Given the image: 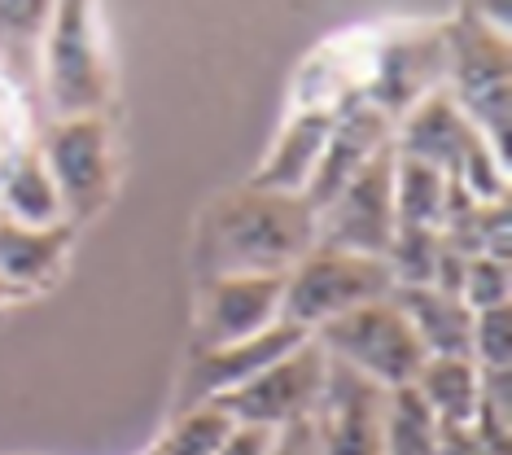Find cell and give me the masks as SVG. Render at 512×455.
Instances as JSON below:
<instances>
[{
    "instance_id": "4",
    "label": "cell",
    "mask_w": 512,
    "mask_h": 455,
    "mask_svg": "<svg viewBox=\"0 0 512 455\" xmlns=\"http://www.w3.org/2000/svg\"><path fill=\"white\" fill-rule=\"evenodd\" d=\"M311 337H316V346L324 350L329 364L355 372L359 381L377 385L386 394L412 385L421 364L429 359L421 337L412 333V324H407V315L399 311L394 298H381L359 311L337 315L333 324H324Z\"/></svg>"
},
{
    "instance_id": "2",
    "label": "cell",
    "mask_w": 512,
    "mask_h": 455,
    "mask_svg": "<svg viewBox=\"0 0 512 455\" xmlns=\"http://www.w3.org/2000/svg\"><path fill=\"white\" fill-rule=\"evenodd\" d=\"M49 123L110 119L119 66H114L110 22L92 5H49L36 53Z\"/></svg>"
},
{
    "instance_id": "17",
    "label": "cell",
    "mask_w": 512,
    "mask_h": 455,
    "mask_svg": "<svg viewBox=\"0 0 512 455\" xmlns=\"http://www.w3.org/2000/svg\"><path fill=\"white\" fill-rule=\"evenodd\" d=\"M412 390L425 399L438 425H469L482 394V368L473 359H425Z\"/></svg>"
},
{
    "instance_id": "13",
    "label": "cell",
    "mask_w": 512,
    "mask_h": 455,
    "mask_svg": "<svg viewBox=\"0 0 512 455\" xmlns=\"http://www.w3.org/2000/svg\"><path fill=\"white\" fill-rule=\"evenodd\" d=\"M75 241H79L75 224L31 228L0 215V280L22 302L49 294V289H57V280L66 276V267H71Z\"/></svg>"
},
{
    "instance_id": "7",
    "label": "cell",
    "mask_w": 512,
    "mask_h": 455,
    "mask_svg": "<svg viewBox=\"0 0 512 455\" xmlns=\"http://www.w3.org/2000/svg\"><path fill=\"white\" fill-rule=\"evenodd\" d=\"M285 276H211L197 280L193 342L189 350H215L250 342L281 324Z\"/></svg>"
},
{
    "instance_id": "12",
    "label": "cell",
    "mask_w": 512,
    "mask_h": 455,
    "mask_svg": "<svg viewBox=\"0 0 512 455\" xmlns=\"http://www.w3.org/2000/svg\"><path fill=\"white\" fill-rule=\"evenodd\" d=\"M390 145L399 158H416V162H425V167H434L451 180V175L460 171V162L469 158V149L482 145V136H477L473 123L456 110V101L438 88V92H429V97L416 101L407 114L394 119Z\"/></svg>"
},
{
    "instance_id": "18",
    "label": "cell",
    "mask_w": 512,
    "mask_h": 455,
    "mask_svg": "<svg viewBox=\"0 0 512 455\" xmlns=\"http://www.w3.org/2000/svg\"><path fill=\"white\" fill-rule=\"evenodd\" d=\"M451 202V180L416 158L394 154V224L399 228H442Z\"/></svg>"
},
{
    "instance_id": "22",
    "label": "cell",
    "mask_w": 512,
    "mask_h": 455,
    "mask_svg": "<svg viewBox=\"0 0 512 455\" xmlns=\"http://www.w3.org/2000/svg\"><path fill=\"white\" fill-rule=\"evenodd\" d=\"M36 140H40V132H36V123H31L27 92H22L14 70L0 62V184L36 149Z\"/></svg>"
},
{
    "instance_id": "3",
    "label": "cell",
    "mask_w": 512,
    "mask_h": 455,
    "mask_svg": "<svg viewBox=\"0 0 512 455\" xmlns=\"http://www.w3.org/2000/svg\"><path fill=\"white\" fill-rule=\"evenodd\" d=\"M447 27V75L442 92L473 123V132L508 158V110H512V49L508 31L491 27L482 9H460L442 18Z\"/></svg>"
},
{
    "instance_id": "8",
    "label": "cell",
    "mask_w": 512,
    "mask_h": 455,
    "mask_svg": "<svg viewBox=\"0 0 512 455\" xmlns=\"http://www.w3.org/2000/svg\"><path fill=\"white\" fill-rule=\"evenodd\" d=\"M394 228V145H386L329 206L316 210V245L386 259Z\"/></svg>"
},
{
    "instance_id": "25",
    "label": "cell",
    "mask_w": 512,
    "mask_h": 455,
    "mask_svg": "<svg viewBox=\"0 0 512 455\" xmlns=\"http://www.w3.org/2000/svg\"><path fill=\"white\" fill-rule=\"evenodd\" d=\"M276 447V429H259V425H232L219 455H272Z\"/></svg>"
},
{
    "instance_id": "28",
    "label": "cell",
    "mask_w": 512,
    "mask_h": 455,
    "mask_svg": "<svg viewBox=\"0 0 512 455\" xmlns=\"http://www.w3.org/2000/svg\"><path fill=\"white\" fill-rule=\"evenodd\" d=\"M14 302H22V298H18L9 285H5V280H0V311H5V307H14Z\"/></svg>"
},
{
    "instance_id": "21",
    "label": "cell",
    "mask_w": 512,
    "mask_h": 455,
    "mask_svg": "<svg viewBox=\"0 0 512 455\" xmlns=\"http://www.w3.org/2000/svg\"><path fill=\"white\" fill-rule=\"evenodd\" d=\"M237 425L224 407L206 403V407H189V412H176L167 425V434H162L154 447L158 455H219L224 447L228 429Z\"/></svg>"
},
{
    "instance_id": "9",
    "label": "cell",
    "mask_w": 512,
    "mask_h": 455,
    "mask_svg": "<svg viewBox=\"0 0 512 455\" xmlns=\"http://www.w3.org/2000/svg\"><path fill=\"white\" fill-rule=\"evenodd\" d=\"M324 372L329 359L316 346V337H307L302 346H294L285 359H276L272 368H263L254 381H246L241 390H232L228 399H219L215 407L237 420V425H259V429H285L294 420H307L324 390Z\"/></svg>"
},
{
    "instance_id": "20",
    "label": "cell",
    "mask_w": 512,
    "mask_h": 455,
    "mask_svg": "<svg viewBox=\"0 0 512 455\" xmlns=\"http://www.w3.org/2000/svg\"><path fill=\"white\" fill-rule=\"evenodd\" d=\"M438 434L442 425L412 385L386 394V407H381V455H438Z\"/></svg>"
},
{
    "instance_id": "16",
    "label": "cell",
    "mask_w": 512,
    "mask_h": 455,
    "mask_svg": "<svg viewBox=\"0 0 512 455\" xmlns=\"http://www.w3.org/2000/svg\"><path fill=\"white\" fill-rule=\"evenodd\" d=\"M407 315L412 333L421 337L429 359H469V333H473V311L456 294L434 285H412L390 294Z\"/></svg>"
},
{
    "instance_id": "5",
    "label": "cell",
    "mask_w": 512,
    "mask_h": 455,
    "mask_svg": "<svg viewBox=\"0 0 512 455\" xmlns=\"http://www.w3.org/2000/svg\"><path fill=\"white\" fill-rule=\"evenodd\" d=\"M36 154L75 228L97 219L119 193V140L110 119L49 123L36 140Z\"/></svg>"
},
{
    "instance_id": "24",
    "label": "cell",
    "mask_w": 512,
    "mask_h": 455,
    "mask_svg": "<svg viewBox=\"0 0 512 455\" xmlns=\"http://www.w3.org/2000/svg\"><path fill=\"white\" fill-rule=\"evenodd\" d=\"M469 359L482 372H512V307L473 315Z\"/></svg>"
},
{
    "instance_id": "6",
    "label": "cell",
    "mask_w": 512,
    "mask_h": 455,
    "mask_svg": "<svg viewBox=\"0 0 512 455\" xmlns=\"http://www.w3.org/2000/svg\"><path fill=\"white\" fill-rule=\"evenodd\" d=\"M390 294H394V280H390L386 259L316 245V250L285 276L281 320L311 337L316 329H324V324H333L337 315L359 311V307H368V302H381Z\"/></svg>"
},
{
    "instance_id": "26",
    "label": "cell",
    "mask_w": 512,
    "mask_h": 455,
    "mask_svg": "<svg viewBox=\"0 0 512 455\" xmlns=\"http://www.w3.org/2000/svg\"><path fill=\"white\" fill-rule=\"evenodd\" d=\"M272 455H316V438H311V420H294V425L276 429Z\"/></svg>"
},
{
    "instance_id": "1",
    "label": "cell",
    "mask_w": 512,
    "mask_h": 455,
    "mask_svg": "<svg viewBox=\"0 0 512 455\" xmlns=\"http://www.w3.org/2000/svg\"><path fill=\"white\" fill-rule=\"evenodd\" d=\"M316 250V215L302 197L254 189L215 193L193 219V276H289Z\"/></svg>"
},
{
    "instance_id": "29",
    "label": "cell",
    "mask_w": 512,
    "mask_h": 455,
    "mask_svg": "<svg viewBox=\"0 0 512 455\" xmlns=\"http://www.w3.org/2000/svg\"><path fill=\"white\" fill-rule=\"evenodd\" d=\"M145 455H158V447H149V451H145Z\"/></svg>"
},
{
    "instance_id": "23",
    "label": "cell",
    "mask_w": 512,
    "mask_h": 455,
    "mask_svg": "<svg viewBox=\"0 0 512 455\" xmlns=\"http://www.w3.org/2000/svg\"><path fill=\"white\" fill-rule=\"evenodd\" d=\"M456 298L473 315L495 311V307H512V263H504V259H464Z\"/></svg>"
},
{
    "instance_id": "19",
    "label": "cell",
    "mask_w": 512,
    "mask_h": 455,
    "mask_svg": "<svg viewBox=\"0 0 512 455\" xmlns=\"http://www.w3.org/2000/svg\"><path fill=\"white\" fill-rule=\"evenodd\" d=\"M0 215L18 219V224H31V228L71 224L66 210H62V197H57V189H53V180H49V171H44L36 149H31V154L5 175V184H0Z\"/></svg>"
},
{
    "instance_id": "27",
    "label": "cell",
    "mask_w": 512,
    "mask_h": 455,
    "mask_svg": "<svg viewBox=\"0 0 512 455\" xmlns=\"http://www.w3.org/2000/svg\"><path fill=\"white\" fill-rule=\"evenodd\" d=\"M438 455H486V451H482V442H477L473 425H442Z\"/></svg>"
},
{
    "instance_id": "10",
    "label": "cell",
    "mask_w": 512,
    "mask_h": 455,
    "mask_svg": "<svg viewBox=\"0 0 512 455\" xmlns=\"http://www.w3.org/2000/svg\"><path fill=\"white\" fill-rule=\"evenodd\" d=\"M307 342V333L294 324H276L250 342L237 346H215V350H189V364L180 372V390H176V412L189 407H206L228 399L232 390H241L246 381H254L263 368H272L276 359H285L294 346Z\"/></svg>"
},
{
    "instance_id": "11",
    "label": "cell",
    "mask_w": 512,
    "mask_h": 455,
    "mask_svg": "<svg viewBox=\"0 0 512 455\" xmlns=\"http://www.w3.org/2000/svg\"><path fill=\"white\" fill-rule=\"evenodd\" d=\"M381 407L386 390L329 364L324 390L307 416L316 455H381Z\"/></svg>"
},
{
    "instance_id": "15",
    "label": "cell",
    "mask_w": 512,
    "mask_h": 455,
    "mask_svg": "<svg viewBox=\"0 0 512 455\" xmlns=\"http://www.w3.org/2000/svg\"><path fill=\"white\" fill-rule=\"evenodd\" d=\"M329 132H333V114L289 110L281 132H276V140L267 145V154L246 180V189L276 197H307L324 158V145H329Z\"/></svg>"
},
{
    "instance_id": "14",
    "label": "cell",
    "mask_w": 512,
    "mask_h": 455,
    "mask_svg": "<svg viewBox=\"0 0 512 455\" xmlns=\"http://www.w3.org/2000/svg\"><path fill=\"white\" fill-rule=\"evenodd\" d=\"M390 136H394V123L381 110H372V105H351V110L333 114V132H329V145H324V158L316 167V180H311L307 197H302V202L311 206V215L329 206L333 197L390 145Z\"/></svg>"
}]
</instances>
